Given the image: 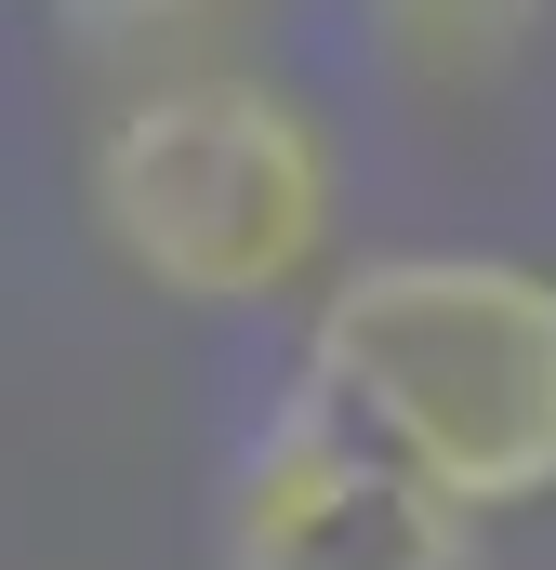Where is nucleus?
<instances>
[{"label": "nucleus", "instance_id": "f257e3e1", "mask_svg": "<svg viewBox=\"0 0 556 570\" xmlns=\"http://www.w3.org/2000/svg\"><path fill=\"white\" fill-rule=\"evenodd\" d=\"M291 399L398 451L477 531L517 504H556V266H530V253L331 266Z\"/></svg>", "mask_w": 556, "mask_h": 570}, {"label": "nucleus", "instance_id": "f03ea898", "mask_svg": "<svg viewBox=\"0 0 556 570\" xmlns=\"http://www.w3.org/2000/svg\"><path fill=\"white\" fill-rule=\"evenodd\" d=\"M93 239L133 266L159 305L252 318L331 279L345 239V159L305 94L266 67H199L146 80L93 134Z\"/></svg>", "mask_w": 556, "mask_h": 570}, {"label": "nucleus", "instance_id": "7ed1b4c3", "mask_svg": "<svg viewBox=\"0 0 556 570\" xmlns=\"http://www.w3.org/2000/svg\"><path fill=\"white\" fill-rule=\"evenodd\" d=\"M226 570H477V518L318 399H291L226 464Z\"/></svg>", "mask_w": 556, "mask_h": 570}, {"label": "nucleus", "instance_id": "20e7f679", "mask_svg": "<svg viewBox=\"0 0 556 570\" xmlns=\"http://www.w3.org/2000/svg\"><path fill=\"white\" fill-rule=\"evenodd\" d=\"M67 13V40L93 53V67H120V80H199V67H239V27L266 13V0H53Z\"/></svg>", "mask_w": 556, "mask_h": 570}, {"label": "nucleus", "instance_id": "39448f33", "mask_svg": "<svg viewBox=\"0 0 556 570\" xmlns=\"http://www.w3.org/2000/svg\"><path fill=\"white\" fill-rule=\"evenodd\" d=\"M530 13L544 0H371V40L411 67L424 94H477V80H504V53L530 40Z\"/></svg>", "mask_w": 556, "mask_h": 570}]
</instances>
